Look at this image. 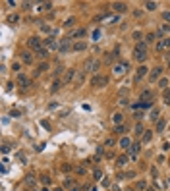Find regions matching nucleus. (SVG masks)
Here are the masks:
<instances>
[{
	"label": "nucleus",
	"instance_id": "obj_53",
	"mask_svg": "<svg viewBox=\"0 0 170 191\" xmlns=\"http://www.w3.org/2000/svg\"><path fill=\"white\" fill-rule=\"evenodd\" d=\"M41 31H43V33H50V27H48V25H41Z\"/></svg>",
	"mask_w": 170,
	"mask_h": 191
},
{
	"label": "nucleus",
	"instance_id": "obj_47",
	"mask_svg": "<svg viewBox=\"0 0 170 191\" xmlns=\"http://www.w3.org/2000/svg\"><path fill=\"white\" fill-rule=\"evenodd\" d=\"M18 16H16V14H14V16H10V18H8V23H18Z\"/></svg>",
	"mask_w": 170,
	"mask_h": 191
},
{
	"label": "nucleus",
	"instance_id": "obj_11",
	"mask_svg": "<svg viewBox=\"0 0 170 191\" xmlns=\"http://www.w3.org/2000/svg\"><path fill=\"white\" fill-rule=\"evenodd\" d=\"M157 52H163V50H166V48H170V37H164V39H160L157 43Z\"/></svg>",
	"mask_w": 170,
	"mask_h": 191
},
{
	"label": "nucleus",
	"instance_id": "obj_12",
	"mask_svg": "<svg viewBox=\"0 0 170 191\" xmlns=\"http://www.w3.org/2000/svg\"><path fill=\"white\" fill-rule=\"evenodd\" d=\"M16 81H18V85H20L21 89H25L27 85L31 83V79H29V77H27L25 73H18V79H16Z\"/></svg>",
	"mask_w": 170,
	"mask_h": 191
},
{
	"label": "nucleus",
	"instance_id": "obj_60",
	"mask_svg": "<svg viewBox=\"0 0 170 191\" xmlns=\"http://www.w3.org/2000/svg\"><path fill=\"white\" fill-rule=\"evenodd\" d=\"M52 191H64V187H54Z\"/></svg>",
	"mask_w": 170,
	"mask_h": 191
},
{
	"label": "nucleus",
	"instance_id": "obj_31",
	"mask_svg": "<svg viewBox=\"0 0 170 191\" xmlns=\"http://www.w3.org/2000/svg\"><path fill=\"white\" fill-rule=\"evenodd\" d=\"M131 37H133V41H135V43L145 41V37H143V33H141V31H133V35H131Z\"/></svg>",
	"mask_w": 170,
	"mask_h": 191
},
{
	"label": "nucleus",
	"instance_id": "obj_41",
	"mask_svg": "<svg viewBox=\"0 0 170 191\" xmlns=\"http://www.w3.org/2000/svg\"><path fill=\"white\" fill-rule=\"evenodd\" d=\"M73 25H75V18H68V19H66L64 27H73Z\"/></svg>",
	"mask_w": 170,
	"mask_h": 191
},
{
	"label": "nucleus",
	"instance_id": "obj_38",
	"mask_svg": "<svg viewBox=\"0 0 170 191\" xmlns=\"http://www.w3.org/2000/svg\"><path fill=\"white\" fill-rule=\"evenodd\" d=\"M153 41H157V33H147L145 35V43H153Z\"/></svg>",
	"mask_w": 170,
	"mask_h": 191
},
{
	"label": "nucleus",
	"instance_id": "obj_57",
	"mask_svg": "<svg viewBox=\"0 0 170 191\" xmlns=\"http://www.w3.org/2000/svg\"><path fill=\"white\" fill-rule=\"evenodd\" d=\"M103 185H105V187H108V185H110V179H108V178L103 179Z\"/></svg>",
	"mask_w": 170,
	"mask_h": 191
},
{
	"label": "nucleus",
	"instance_id": "obj_4",
	"mask_svg": "<svg viewBox=\"0 0 170 191\" xmlns=\"http://www.w3.org/2000/svg\"><path fill=\"white\" fill-rule=\"evenodd\" d=\"M91 85L95 87V89H101V87L108 85V77H106V75H101V73H97V75H93V77H91Z\"/></svg>",
	"mask_w": 170,
	"mask_h": 191
},
{
	"label": "nucleus",
	"instance_id": "obj_20",
	"mask_svg": "<svg viewBox=\"0 0 170 191\" xmlns=\"http://www.w3.org/2000/svg\"><path fill=\"white\" fill-rule=\"evenodd\" d=\"M62 87H64V81H62V79H54V81H52V87H50V93H58Z\"/></svg>",
	"mask_w": 170,
	"mask_h": 191
},
{
	"label": "nucleus",
	"instance_id": "obj_14",
	"mask_svg": "<svg viewBox=\"0 0 170 191\" xmlns=\"http://www.w3.org/2000/svg\"><path fill=\"white\" fill-rule=\"evenodd\" d=\"M112 8H114V12H116V14H126V12H128V4H126V2H114Z\"/></svg>",
	"mask_w": 170,
	"mask_h": 191
},
{
	"label": "nucleus",
	"instance_id": "obj_55",
	"mask_svg": "<svg viewBox=\"0 0 170 191\" xmlns=\"http://www.w3.org/2000/svg\"><path fill=\"white\" fill-rule=\"evenodd\" d=\"M62 170H64V172H70V170H72V164H64V166H62Z\"/></svg>",
	"mask_w": 170,
	"mask_h": 191
},
{
	"label": "nucleus",
	"instance_id": "obj_43",
	"mask_svg": "<svg viewBox=\"0 0 170 191\" xmlns=\"http://www.w3.org/2000/svg\"><path fill=\"white\" fill-rule=\"evenodd\" d=\"M151 137H153V133H151V131H145L141 139H143V143H149V141H151Z\"/></svg>",
	"mask_w": 170,
	"mask_h": 191
},
{
	"label": "nucleus",
	"instance_id": "obj_23",
	"mask_svg": "<svg viewBox=\"0 0 170 191\" xmlns=\"http://www.w3.org/2000/svg\"><path fill=\"white\" fill-rule=\"evenodd\" d=\"M39 181H41V185H43V187H46V185H50V184H52L50 176H46V174H41V176H39Z\"/></svg>",
	"mask_w": 170,
	"mask_h": 191
},
{
	"label": "nucleus",
	"instance_id": "obj_19",
	"mask_svg": "<svg viewBox=\"0 0 170 191\" xmlns=\"http://www.w3.org/2000/svg\"><path fill=\"white\" fill-rule=\"evenodd\" d=\"M87 50V43L85 41H75L73 43V52H83Z\"/></svg>",
	"mask_w": 170,
	"mask_h": 191
},
{
	"label": "nucleus",
	"instance_id": "obj_40",
	"mask_svg": "<svg viewBox=\"0 0 170 191\" xmlns=\"http://www.w3.org/2000/svg\"><path fill=\"white\" fill-rule=\"evenodd\" d=\"M101 35H103V33H101V29H95V31H93V41H95V43H97V41H101Z\"/></svg>",
	"mask_w": 170,
	"mask_h": 191
},
{
	"label": "nucleus",
	"instance_id": "obj_39",
	"mask_svg": "<svg viewBox=\"0 0 170 191\" xmlns=\"http://www.w3.org/2000/svg\"><path fill=\"white\" fill-rule=\"evenodd\" d=\"M93 178L101 179V178H103V170H101V168H95V170H93Z\"/></svg>",
	"mask_w": 170,
	"mask_h": 191
},
{
	"label": "nucleus",
	"instance_id": "obj_36",
	"mask_svg": "<svg viewBox=\"0 0 170 191\" xmlns=\"http://www.w3.org/2000/svg\"><path fill=\"white\" fill-rule=\"evenodd\" d=\"M75 174H78V176H85V174H87V168H85L83 164H81V166H75Z\"/></svg>",
	"mask_w": 170,
	"mask_h": 191
},
{
	"label": "nucleus",
	"instance_id": "obj_48",
	"mask_svg": "<svg viewBox=\"0 0 170 191\" xmlns=\"http://www.w3.org/2000/svg\"><path fill=\"white\" fill-rule=\"evenodd\" d=\"M163 19L166 21V23H170V12H168V10H166V12L163 14Z\"/></svg>",
	"mask_w": 170,
	"mask_h": 191
},
{
	"label": "nucleus",
	"instance_id": "obj_26",
	"mask_svg": "<svg viewBox=\"0 0 170 191\" xmlns=\"http://www.w3.org/2000/svg\"><path fill=\"white\" fill-rule=\"evenodd\" d=\"M62 73H66V68L62 66V64H58V66H56V70H54V79H60Z\"/></svg>",
	"mask_w": 170,
	"mask_h": 191
},
{
	"label": "nucleus",
	"instance_id": "obj_30",
	"mask_svg": "<svg viewBox=\"0 0 170 191\" xmlns=\"http://www.w3.org/2000/svg\"><path fill=\"white\" fill-rule=\"evenodd\" d=\"M163 102L166 104V106H170V89L163 91Z\"/></svg>",
	"mask_w": 170,
	"mask_h": 191
},
{
	"label": "nucleus",
	"instance_id": "obj_52",
	"mask_svg": "<svg viewBox=\"0 0 170 191\" xmlns=\"http://www.w3.org/2000/svg\"><path fill=\"white\" fill-rule=\"evenodd\" d=\"M133 116H135V120H141V118H143V112H141V110H137Z\"/></svg>",
	"mask_w": 170,
	"mask_h": 191
},
{
	"label": "nucleus",
	"instance_id": "obj_62",
	"mask_svg": "<svg viewBox=\"0 0 170 191\" xmlns=\"http://www.w3.org/2000/svg\"><path fill=\"white\" fill-rule=\"evenodd\" d=\"M147 191H155V189H153V187H147Z\"/></svg>",
	"mask_w": 170,
	"mask_h": 191
},
{
	"label": "nucleus",
	"instance_id": "obj_8",
	"mask_svg": "<svg viewBox=\"0 0 170 191\" xmlns=\"http://www.w3.org/2000/svg\"><path fill=\"white\" fill-rule=\"evenodd\" d=\"M145 75H149V68H147V66H139L137 71H135V77H133V79H135V83H139Z\"/></svg>",
	"mask_w": 170,
	"mask_h": 191
},
{
	"label": "nucleus",
	"instance_id": "obj_58",
	"mask_svg": "<svg viewBox=\"0 0 170 191\" xmlns=\"http://www.w3.org/2000/svg\"><path fill=\"white\" fill-rule=\"evenodd\" d=\"M170 149V143H163V151H168Z\"/></svg>",
	"mask_w": 170,
	"mask_h": 191
},
{
	"label": "nucleus",
	"instance_id": "obj_45",
	"mask_svg": "<svg viewBox=\"0 0 170 191\" xmlns=\"http://www.w3.org/2000/svg\"><path fill=\"white\" fill-rule=\"evenodd\" d=\"M99 68H101V62H99L97 58H95V62H93V68H91V71H99Z\"/></svg>",
	"mask_w": 170,
	"mask_h": 191
},
{
	"label": "nucleus",
	"instance_id": "obj_34",
	"mask_svg": "<svg viewBox=\"0 0 170 191\" xmlns=\"http://www.w3.org/2000/svg\"><path fill=\"white\" fill-rule=\"evenodd\" d=\"M158 114H160V112H158V108H153L151 110V114H149V118L153 122H158Z\"/></svg>",
	"mask_w": 170,
	"mask_h": 191
},
{
	"label": "nucleus",
	"instance_id": "obj_10",
	"mask_svg": "<svg viewBox=\"0 0 170 191\" xmlns=\"http://www.w3.org/2000/svg\"><path fill=\"white\" fill-rule=\"evenodd\" d=\"M21 60H23V64H27V66H31L33 60H35V54H33L31 50H21Z\"/></svg>",
	"mask_w": 170,
	"mask_h": 191
},
{
	"label": "nucleus",
	"instance_id": "obj_2",
	"mask_svg": "<svg viewBox=\"0 0 170 191\" xmlns=\"http://www.w3.org/2000/svg\"><path fill=\"white\" fill-rule=\"evenodd\" d=\"M27 46L31 48V50H41L43 46H45V39H41V37H37V35H33V37H29L27 39Z\"/></svg>",
	"mask_w": 170,
	"mask_h": 191
},
{
	"label": "nucleus",
	"instance_id": "obj_51",
	"mask_svg": "<svg viewBox=\"0 0 170 191\" xmlns=\"http://www.w3.org/2000/svg\"><path fill=\"white\" fill-rule=\"evenodd\" d=\"M18 158L21 160V164H25V154L23 153H18Z\"/></svg>",
	"mask_w": 170,
	"mask_h": 191
},
{
	"label": "nucleus",
	"instance_id": "obj_16",
	"mask_svg": "<svg viewBox=\"0 0 170 191\" xmlns=\"http://www.w3.org/2000/svg\"><path fill=\"white\" fill-rule=\"evenodd\" d=\"M139 151H141V143H131V147H130V156L131 158H137V154H139Z\"/></svg>",
	"mask_w": 170,
	"mask_h": 191
},
{
	"label": "nucleus",
	"instance_id": "obj_56",
	"mask_svg": "<svg viewBox=\"0 0 170 191\" xmlns=\"http://www.w3.org/2000/svg\"><path fill=\"white\" fill-rule=\"evenodd\" d=\"M12 70L14 71H20V64H12Z\"/></svg>",
	"mask_w": 170,
	"mask_h": 191
},
{
	"label": "nucleus",
	"instance_id": "obj_25",
	"mask_svg": "<svg viewBox=\"0 0 170 191\" xmlns=\"http://www.w3.org/2000/svg\"><path fill=\"white\" fill-rule=\"evenodd\" d=\"M112 122H114L116 126H122V124H124V114H120V112L112 114Z\"/></svg>",
	"mask_w": 170,
	"mask_h": 191
},
{
	"label": "nucleus",
	"instance_id": "obj_63",
	"mask_svg": "<svg viewBox=\"0 0 170 191\" xmlns=\"http://www.w3.org/2000/svg\"><path fill=\"white\" fill-rule=\"evenodd\" d=\"M166 184H168V185H170V178H168V181H166Z\"/></svg>",
	"mask_w": 170,
	"mask_h": 191
},
{
	"label": "nucleus",
	"instance_id": "obj_3",
	"mask_svg": "<svg viewBox=\"0 0 170 191\" xmlns=\"http://www.w3.org/2000/svg\"><path fill=\"white\" fill-rule=\"evenodd\" d=\"M70 50H73V43H72L70 37H64L62 41H60V45H58V52L60 54H68Z\"/></svg>",
	"mask_w": 170,
	"mask_h": 191
},
{
	"label": "nucleus",
	"instance_id": "obj_50",
	"mask_svg": "<svg viewBox=\"0 0 170 191\" xmlns=\"http://www.w3.org/2000/svg\"><path fill=\"white\" fill-rule=\"evenodd\" d=\"M137 189H139V191L147 189V184H145V181H139V184H137Z\"/></svg>",
	"mask_w": 170,
	"mask_h": 191
},
{
	"label": "nucleus",
	"instance_id": "obj_22",
	"mask_svg": "<svg viewBox=\"0 0 170 191\" xmlns=\"http://www.w3.org/2000/svg\"><path fill=\"white\" fill-rule=\"evenodd\" d=\"M93 62H95V58H93V56H89V58H87V60L83 62V68H81V70H83L85 73H87V71H91V68H93Z\"/></svg>",
	"mask_w": 170,
	"mask_h": 191
},
{
	"label": "nucleus",
	"instance_id": "obj_64",
	"mask_svg": "<svg viewBox=\"0 0 170 191\" xmlns=\"http://www.w3.org/2000/svg\"><path fill=\"white\" fill-rule=\"evenodd\" d=\"M168 164H170V158H168Z\"/></svg>",
	"mask_w": 170,
	"mask_h": 191
},
{
	"label": "nucleus",
	"instance_id": "obj_29",
	"mask_svg": "<svg viewBox=\"0 0 170 191\" xmlns=\"http://www.w3.org/2000/svg\"><path fill=\"white\" fill-rule=\"evenodd\" d=\"M114 133L120 135V137H124V135H126V126H124V124H122V126H116V127H114Z\"/></svg>",
	"mask_w": 170,
	"mask_h": 191
},
{
	"label": "nucleus",
	"instance_id": "obj_24",
	"mask_svg": "<svg viewBox=\"0 0 170 191\" xmlns=\"http://www.w3.org/2000/svg\"><path fill=\"white\" fill-rule=\"evenodd\" d=\"M141 99H143V102H151V101H153V91L145 89L143 93H141Z\"/></svg>",
	"mask_w": 170,
	"mask_h": 191
},
{
	"label": "nucleus",
	"instance_id": "obj_42",
	"mask_svg": "<svg viewBox=\"0 0 170 191\" xmlns=\"http://www.w3.org/2000/svg\"><path fill=\"white\" fill-rule=\"evenodd\" d=\"M114 143H116V139H114V137H106L105 147H114Z\"/></svg>",
	"mask_w": 170,
	"mask_h": 191
},
{
	"label": "nucleus",
	"instance_id": "obj_13",
	"mask_svg": "<svg viewBox=\"0 0 170 191\" xmlns=\"http://www.w3.org/2000/svg\"><path fill=\"white\" fill-rule=\"evenodd\" d=\"M128 160H130V154H118V156H116V162H114V164H116L118 168H124V166L128 164Z\"/></svg>",
	"mask_w": 170,
	"mask_h": 191
},
{
	"label": "nucleus",
	"instance_id": "obj_35",
	"mask_svg": "<svg viewBox=\"0 0 170 191\" xmlns=\"http://www.w3.org/2000/svg\"><path fill=\"white\" fill-rule=\"evenodd\" d=\"M164 127H166V122H164V120H158V122H157V133H163Z\"/></svg>",
	"mask_w": 170,
	"mask_h": 191
},
{
	"label": "nucleus",
	"instance_id": "obj_33",
	"mask_svg": "<svg viewBox=\"0 0 170 191\" xmlns=\"http://www.w3.org/2000/svg\"><path fill=\"white\" fill-rule=\"evenodd\" d=\"M158 87L163 91H166L168 89V79H166V77H160V79H158Z\"/></svg>",
	"mask_w": 170,
	"mask_h": 191
},
{
	"label": "nucleus",
	"instance_id": "obj_54",
	"mask_svg": "<svg viewBox=\"0 0 170 191\" xmlns=\"http://www.w3.org/2000/svg\"><path fill=\"white\" fill-rule=\"evenodd\" d=\"M151 176H153V178H157V176H158V170H157V168H151Z\"/></svg>",
	"mask_w": 170,
	"mask_h": 191
},
{
	"label": "nucleus",
	"instance_id": "obj_5",
	"mask_svg": "<svg viewBox=\"0 0 170 191\" xmlns=\"http://www.w3.org/2000/svg\"><path fill=\"white\" fill-rule=\"evenodd\" d=\"M75 75H78V70H75V68H66V73H64V77H62L64 85L75 81Z\"/></svg>",
	"mask_w": 170,
	"mask_h": 191
},
{
	"label": "nucleus",
	"instance_id": "obj_32",
	"mask_svg": "<svg viewBox=\"0 0 170 191\" xmlns=\"http://www.w3.org/2000/svg\"><path fill=\"white\" fill-rule=\"evenodd\" d=\"M23 181H25L27 185H31V187H35V176H33V174H27Z\"/></svg>",
	"mask_w": 170,
	"mask_h": 191
},
{
	"label": "nucleus",
	"instance_id": "obj_6",
	"mask_svg": "<svg viewBox=\"0 0 170 191\" xmlns=\"http://www.w3.org/2000/svg\"><path fill=\"white\" fill-rule=\"evenodd\" d=\"M112 71H114V75H124L128 71V62H116L112 66Z\"/></svg>",
	"mask_w": 170,
	"mask_h": 191
},
{
	"label": "nucleus",
	"instance_id": "obj_37",
	"mask_svg": "<svg viewBox=\"0 0 170 191\" xmlns=\"http://www.w3.org/2000/svg\"><path fill=\"white\" fill-rule=\"evenodd\" d=\"M145 10H147V12L157 10V2H145Z\"/></svg>",
	"mask_w": 170,
	"mask_h": 191
},
{
	"label": "nucleus",
	"instance_id": "obj_21",
	"mask_svg": "<svg viewBox=\"0 0 170 191\" xmlns=\"http://www.w3.org/2000/svg\"><path fill=\"white\" fill-rule=\"evenodd\" d=\"M145 131H147V129L143 127V124H141V122H137V124H135V129H133L135 137H143V133H145Z\"/></svg>",
	"mask_w": 170,
	"mask_h": 191
},
{
	"label": "nucleus",
	"instance_id": "obj_18",
	"mask_svg": "<svg viewBox=\"0 0 170 191\" xmlns=\"http://www.w3.org/2000/svg\"><path fill=\"white\" fill-rule=\"evenodd\" d=\"M75 87H81V85H83L85 83V71L83 70H78V75H75Z\"/></svg>",
	"mask_w": 170,
	"mask_h": 191
},
{
	"label": "nucleus",
	"instance_id": "obj_44",
	"mask_svg": "<svg viewBox=\"0 0 170 191\" xmlns=\"http://www.w3.org/2000/svg\"><path fill=\"white\" fill-rule=\"evenodd\" d=\"M41 10H43V12H48V10H50V8H52V2H45V4H41Z\"/></svg>",
	"mask_w": 170,
	"mask_h": 191
},
{
	"label": "nucleus",
	"instance_id": "obj_17",
	"mask_svg": "<svg viewBox=\"0 0 170 191\" xmlns=\"http://www.w3.org/2000/svg\"><path fill=\"white\" fill-rule=\"evenodd\" d=\"M118 145L122 147L124 151H130V147H131V139L124 135V137H120V141H118Z\"/></svg>",
	"mask_w": 170,
	"mask_h": 191
},
{
	"label": "nucleus",
	"instance_id": "obj_61",
	"mask_svg": "<svg viewBox=\"0 0 170 191\" xmlns=\"http://www.w3.org/2000/svg\"><path fill=\"white\" fill-rule=\"evenodd\" d=\"M166 62H168V68H170V54H166Z\"/></svg>",
	"mask_w": 170,
	"mask_h": 191
},
{
	"label": "nucleus",
	"instance_id": "obj_1",
	"mask_svg": "<svg viewBox=\"0 0 170 191\" xmlns=\"http://www.w3.org/2000/svg\"><path fill=\"white\" fill-rule=\"evenodd\" d=\"M133 60H137V62H145V60H147V43H145V41L135 43V48H133Z\"/></svg>",
	"mask_w": 170,
	"mask_h": 191
},
{
	"label": "nucleus",
	"instance_id": "obj_27",
	"mask_svg": "<svg viewBox=\"0 0 170 191\" xmlns=\"http://www.w3.org/2000/svg\"><path fill=\"white\" fill-rule=\"evenodd\" d=\"M46 70H48V64H46V62L39 64V66H37V70H35V75H41V73H43V71H46Z\"/></svg>",
	"mask_w": 170,
	"mask_h": 191
},
{
	"label": "nucleus",
	"instance_id": "obj_59",
	"mask_svg": "<svg viewBox=\"0 0 170 191\" xmlns=\"http://www.w3.org/2000/svg\"><path fill=\"white\" fill-rule=\"evenodd\" d=\"M70 191H79V187H78V185H73V187H72Z\"/></svg>",
	"mask_w": 170,
	"mask_h": 191
},
{
	"label": "nucleus",
	"instance_id": "obj_7",
	"mask_svg": "<svg viewBox=\"0 0 170 191\" xmlns=\"http://www.w3.org/2000/svg\"><path fill=\"white\" fill-rule=\"evenodd\" d=\"M58 45H60V43H56V39H54L52 35L45 37V46L48 48V50H58Z\"/></svg>",
	"mask_w": 170,
	"mask_h": 191
},
{
	"label": "nucleus",
	"instance_id": "obj_28",
	"mask_svg": "<svg viewBox=\"0 0 170 191\" xmlns=\"http://www.w3.org/2000/svg\"><path fill=\"white\" fill-rule=\"evenodd\" d=\"M35 56H37V58H45V60H46V56H48V48H46V46H43L41 50L35 52Z\"/></svg>",
	"mask_w": 170,
	"mask_h": 191
},
{
	"label": "nucleus",
	"instance_id": "obj_9",
	"mask_svg": "<svg viewBox=\"0 0 170 191\" xmlns=\"http://www.w3.org/2000/svg\"><path fill=\"white\" fill-rule=\"evenodd\" d=\"M160 75H163V68L158 66V68H153V70L149 71V83H155L157 79H160Z\"/></svg>",
	"mask_w": 170,
	"mask_h": 191
},
{
	"label": "nucleus",
	"instance_id": "obj_46",
	"mask_svg": "<svg viewBox=\"0 0 170 191\" xmlns=\"http://www.w3.org/2000/svg\"><path fill=\"white\" fill-rule=\"evenodd\" d=\"M64 185H66V187H73V179L72 178H66L64 179Z\"/></svg>",
	"mask_w": 170,
	"mask_h": 191
},
{
	"label": "nucleus",
	"instance_id": "obj_15",
	"mask_svg": "<svg viewBox=\"0 0 170 191\" xmlns=\"http://www.w3.org/2000/svg\"><path fill=\"white\" fill-rule=\"evenodd\" d=\"M85 35H87V29L79 27V29H73V31L70 33L68 37H70V39H81V37H85Z\"/></svg>",
	"mask_w": 170,
	"mask_h": 191
},
{
	"label": "nucleus",
	"instance_id": "obj_49",
	"mask_svg": "<svg viewBox=\"0 0 170 191\" xmlns=\"http://www.w3.org/2000/svg\"><path fill=\"white\" fill-rule=\"evenodd\" d=\"M10 149H12V147L8 145V143H4V147H2V153H4V154H8V153H10Z\"/></svg>",
	"mask_w": 170,
	"mask_h": 191
}]
</instances>
